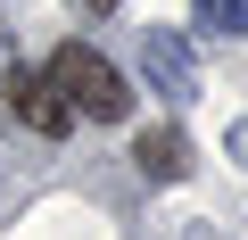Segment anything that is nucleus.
I'll use <instances>...</instances> for the list:
<instances>
[{"instance_id":"1","label":"nucleus","mask_w":248,"mask_h":240,"mask_svg":"<svg viewBox=\"0 0 248 240\" xmlns=\"http://www.w3.org/2000/svg\"><path fill=\"white\" fill-rule=\"evenodd\" d=\"M50 91L66 99V116H91V125H116V116L133 108L124 75H116L99 50H83V42H66V50L50 58Z\"/></svg>"},{"instance_id":"5","label":"nucleus","mask_w":248,"mask_h":240,"mask_svg":"<svg viewBox=\"0 0 248 240\" xmlns=\"http://www.w3.org/2000/svg\"><path fill=\"white\" fill-rule=\"evenodd\" d=\"M190 9H199V25H207V33H223V42H240V33H248V0H190Z\"/></svg>"},{"instance_id":"4","label":"nucleus","mask_w":248,"mask_h":240,"mask_svg":"<svg viewBox=\"0 0 248 240\" xmlns=\"http://www.w3.org/2000/svg\"><path fill=\"white\" fill-rule=\"evenodd\" d=\"M133 166H141L149 182H182V174H190V141H182L174 125H166V133H141V141H133Z\"/></svg>"},{"instance_id":"3","label":"nucleus","mask_w":248,"mask_h":240,"mask_svg":"<svg viewBox=\"0 0 248 240\" xmlns=\"http://www.w3.org/2000/svg\"><path fill=\"white\" fill-rule=\"evenodd\" d=\"M9 108L25 116L33 133H66V99L50 91V75H25V66H17V75H9Z\"/></svg>"},{"instance_id":"7","label":"nucleus","mask_w":248,"mask_h":240,"mask_svg":"<svg viewBox=\"0 0 248 240\" xmlns=\"http://www.w3.org/2000/svg\"><path fill=\"white\" fill-rule=\"evenodd\" d=\"M83 9H116V0H83Z\"/></svg>"},{"instance_id":"6","label":"nucleus","mask_w":248,"mask_h":240,"mask_svg":"<svg viewBox=\"0 0 248 240\" xmlns=\"http://www.w3.org/2000/svg\"><path fill=\"white\" fill-rule=\"evenodd\" d=\"M223 149H232V158L248 166V116H240V125H232V133H223Z\"/></svg>"},{"instance_id":"2","label":"nucleus","mask_w":248,"mask_h":240,"mask_svg":"<svg viewBox=\"0 0 248 240\" xmlns=\"http://www.w3.org/2000/svg\"><path fill=\"white\" fill-rule=\"evenodd\" d=\"M141 75H149V91H166L174 108L199 99V58H190V42H182L174 25H141Z\"/></svg>"}]
</instances>
